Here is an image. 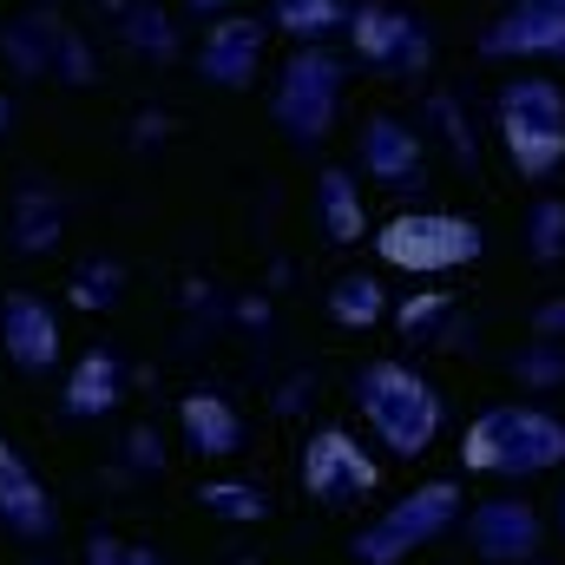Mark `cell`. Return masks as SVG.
<instances>
[{
	"instance_id": "obj_12",
	"label": "cell",
	"mask_w": 565,
	"mask_h": 565,
	"mask_svg": "<svg viewBox=\"0 0 565 565\" xmlns=\"http://www.w3.org/2000/svg\"><path fill=\"white\" fill-rule=\"evenodd\" d=\"M257 60H264V20H217L198 46V73L211 86H250Z\"/></svg>"
},
{
	"instance_id": "obj_22",
	"label": "cell",
	"mask_w": 565,
	"mask_h": 565,
	"mask_svg": "<svg viewBox=\"0 0 565 565\" xmlns=\"http://www.w3.org/2000/svg\"><path fill=\"white\" fill-rule=\"evenodd\" d=\"M119 270H113V264H99V270H93V277H86V270H79V277H73V302H79V309H106V302H113V296H119Z\"/></svg>"
},
{
	"instance_id": "obj_11",
	"label": "cell",
	"mask_w": 565,
	"mask_h": 565,
	"mask_svg": "<svg viewBox=\"0 0 565 565\" xmlns=\"http://www.w3.org/2000/svg\"><path fill=\"white\" fill-rule=\"evenodd\" d=\"M473 553L493 565H526L540 553V520L526 500H493L473 513Z\"/></svg>"
},
{
	"instance_id": "obj_19",
	"label": "cell",
	"mask_w": 565,
	"mask_h": 565,
	"mask_svg": "<svg viewBox=\"0 0 565 565\" xmlns=\"http://www.w3.org/2000/svg\"><path fill=\"white\" fill-rule=\"evenodd\" d=\"M342 20H349V0H277V26L296 40H322Z\"/></svg>"
},
{
	"instance_id": "obj_7",
	"label": "cell",
	"mask_w": 565,
	"mask_h": 565,
	"mask_svg": "<svg viewBox=\"0 0 565 565\" xmlns=\"http://www.w3.org/2000/svg\"><path fill=\"white\" fill-rule=\"evenodd\" d=\"M7 60L20 66V73H60V79H93V53L79 46V33L60 20V13H26V20H13L7 26Z\"/></svg>"
},
{
	"instance_id": "obj_6",
	"label": "cell",
	"mask_w": 565,
	"mask_h": 565,
	"mask_svg": "<svg viewBox=\"0 0 565 565\" xmlns=\"http://www.w3.org/2000/svg\"><path fill=\"white\" fill-rule=\"evenodd\" d=\"M335 93H342V60L322 53V46L296 53V60L282 66V86H277L282 132H289L296 145H316L322 132H329V119H335Z\"/></svg>"
},
{
	"instance_id": "obj_10",
	"label": "cell",
	"mask_w": 565,
	"mask_h": 565,
	"mask_svg": "<svg viewBox=\"0 0 565 565\" xmlns=\"http://www.w3.org/2000/svg\"><path fill=\"white\" fill-rule=\"evenodd\" d=\"M0 526L26 546L53 540V500H46L40 473L13 454V440H0Z\"/></svg>"
},
{
	"instance_id": "obj_16",
	"label": "cell",
	"mask_w": 565,
	"mask_h": 565,
	"mask_svg": "<svg viewBox=\"0 0 565 565\" xmlns=\"http://www.w3.org/2000/svg\"><path fill=\"white\" fill-rule=\"evenodd\" d=\"M362 171H369L375 184H415V171H422L415 132L395 126V119H369V126H362Z\"/></svg>"
},
{
	"instance_id": "obj_27",
	"label": "cell",
	"mask_w": 565,
	"mask_h": 565,
	"mask_svg": "<svg viewBox=\"0 0 565 565\" xmlns=\"http://www.w3.org/2000/svg\"><path fill=\"white\" fill-rule=\"evenodd\" d=\"M559 526H565V507H559Z\"/></svg>"
},
{
	"instance_id": "obj_24",
	"label": "cell",
	"mask_w": 565,
	"mask_h": 565,
	"mask_svg": "<svg viewBox=\"0 0 565 565\" xmlns=\"http://www.w3.org/2000/svg\"><path fill=\"white\" fill-rule=\"evenodd\" d=\"M86 565H158V559L139 553V546H126V540H106V533H99V540L86 546Z\"/></svg>"
},
{
	"instance_id": "obj_4",
	"label": "cell",
	"mask_w": 565,
	"mask_h": 565,
	"mask_svg": "<svg viewBox=\"0 0 565 565\" xmlns=\"http://www.w3.org/2000/svg\"><path fill=\"white\" fill-rule=\"evenodd\" d=\"M382 264L408 270V277H440L454 264H473L480 257V231L467 217H440V211H415V217H395L382 237H375Z\"/></svg>"
},
{
	"instance_id": "obj_3",
	"label": "cell",
	"mask_w": 565,
	"mask_h": 565,
	"mask_svg": "<svg viewBox=\"0 0 565 565\" xmlns=\"http://www.w3.org/2000/svg\"><path fill=\"white\" fill-rule=\"evenodd\" d=\"M500 139L526 178H546L565 158V93L553 79H513L500 93Z\"/></svg>"
},
{
	"instance_id": "obj_13",
	"label": "cell",
	"mask_w": 565,
	"mask_h": 565,
	"mask_svg": "<svg viewBox=\"0 0 565 565\" xmlns=\"http://www.w3.org/2000/svg\"><path fill=\"white\" fill-rule=\"evenodd\" d=\"M349 40H355V53H362L369 66H388V73L422 66V33H415V20L395 13V7H362V13L349 20Z\"/></svg>"
},
{
	"instance_id": "obj_17",
	"label": "cell",
	"mask_w": 565,
	"mask_h": 565,
	"mask_svg": "<svg viewBox=\"0 0 565 565\" xmlns=\"http://www.w3.org/2000/svg\"><path fill=\"white\" fill-rule=\"evenodd\" d=\"M184 434H191L198 454H237L244 447V422L231 415L224 395H191L184 402Z\"/></svg>"
},
{
	"instance_id": "obj_18",
	"label": "cell",
	"mask_w": 565,
	"mask_h": 565,
	"mask_svg": "<svg viewBox=\"0 0 565 565\" xmlns=\"http://www.w3.org/2000/svg\"><path fill=\"white\" fill-rule=\"evenodd\" d=\"M316 204H322V224H329V237H335V244H355V237H362V198H355L349 171H322Z\"/></svg>"
},
{
	"instance_id": "obj_20",
	"label": "cell",
	"mask_w": 565,
	"mask_h": 565,
	"mask_svg": "<svg viewBox=\"0 0 565 565\" xmlns=\"http://www.w3.org/2000/svg\"><path fill=\"white\" fill-rule=\"evenodd\" d=\"M329 309H335V322L369 329V322L382 316V282L375 277H342L335 282V296H329Z\"/></svg>"
},
{
	"instance_id": "obj_26",
	"label": "cell",
	"mask_w": 565,
	"mask_h": 565,
	"mask_svg": "<svg viewBox=\"0 0 565 565\" xmlns=\"http://www.w3.org/2000/svg\"><path fill=\"white\" fill-rule=\"evenodd\" d=\"M191 7H224V0H191Z\"/></svg>"
},
{
	"instance_id": "obj_21",
	"label": "cell",
	"mask_w": 565,
	"mask_h": 565,
	"mask_svg": "<svg viewBox=\"0 0 565 565\" xmlns=\"http://www.w3.org/2000/svg\"><path fill=\"white\" fill-rule=\"evenodd\" d=\"M145 40V53L151 60H164L171 53V26H164V13L158 7H132V46Z\"/></svg>"
},
{
	"instance_id": "obj_14",
	"label": "cell",
	"mask_w": 565,
	"mask_h": 565,
	"mask_svg": "<svg viewBox=\"0 0 565 565\" xmlns=\"http://www.w3.org/2000/svg\"><path fill=\"white\" fill-rule=\"evenodd\" d=\"M119 395H126V362H119L113 349H86V355L73 362V375H66L60 408H66L73 422H93V415L119 408Z\"/></svg>"
},
{
	"instance_id": "obj_23",
	"label": "cell",
	"mask_w": 565,
	"mask_h": 565,
	"mask_svg": "<svg viewBox=\"0 0 565 565\" xmlns=\"http://www.w3.org/2000/svg\"><path fill=\"white\" fill-rule=\"evenodd\" d=\"M204 507H211V513H244V520L264 513V500H257L250 487H204Z\"/></svg>"
},
{
	"instance_id": "obj_2",
	"label": "cell",
	"mask_w": 565,
	"mask_h": 565,
	"mask_svg": "<svg viewBox=\"0 0 565 565\" xmlns=\"http://www.w3.org/2000/svg\"><path fill=\"white\" fill-rule=\"evenodd\" d=\"M355 402H362L369 427H375L402 460L427 454V447H434V434H440V395L427 388L415 369H402V362H375V369H362Z\"/></svg>"
},
{
	"instance_id": "obj_25",
	"label": "cell",
	"mask_w": 565,
	"mask_h": 565,
	"mask_svg": "<svg viewBox=\"0 0 565 565\" xmlns=\"http://www.w3.org/2000/svg\"><path fill=\"white\" fill-rule=\"evenodd\" d=\"M7 126H13V106H7V93H0V139H7Z\"/></svg>"
},
{
	"instance_id": "obj_5",
	"label": "cell",
	"mask_w": 565,
	"mask_h": 565,
	"mask_svg": "<svg viewBox=\"0 0 565 565\" xmlns=\"http://www.w3.org/2000/svg\"><path fill=\"white\" fill-rule=\"evenodd\" d=\"M460 513V493L447 487V480H434L422 493H408L402 507H388L362 540H355V559L362 565H395L408 559V553H422L427 540H440V526Z\"/></svg>"
},
{
	"instance_id": "obj_9",
	"label": "cell",
	"mask_w": 565,
	"mask_h": 565,
	"mask_svg": "<svg viewBox=\"0 0 565 565\" xmlns=\"http://www.w3.org/2000/svg\"><path fill=\"white\" fill-rule=\"evenodd\" d=\"M302 487H309L322 507H349V500L375 493V460H369L349 434L322 427V434L302 447Z\"/></svg>"
},
{
	"instance_id": "obj_8",
	"label": "cell",
	"mask_w": 565,
	"mask_h": 565,
	"mask_svg": "<svg viewBox=\"0 0 565 565\" xmlns=\"http://www.w3.org/2000/svg\"><path fill=\"white\" fill-rule=\"evenodd\" d=\"M0 349L20 375H46L60 362V316L46 296L33 289H7L0 296Z\"/></svg>"
},
{
	"instance_id": "obj_15",
	"label": "cell",
	"mask_w": 565,
	"mask_h": 565,
	"mask_svg": "<svg viewBox=\"0 0 565 565\" xmlns=\"http://www.w3.org/2000/svg\"><path fill=\"white\" fill-rule=\"evenodd\" d=\"M487 53H565V0H520L487 33Z\"/></svg>"
},
{
	"instance_id": "obj_1",
	"label": "cell",
	"mask_w": 565,
	"mask_h": 565,
	"mask_svg": "<svg viewBox=\"0 0 565 565\" xmlns=\"http://www.w3.org/2000/svg\"><path fill=\"white\" fill-rule=\"evenodd\" d=\"M460 460L473 473H546L565 460V427L540 408H487L467 427Z\"/></svg>"
}]
</instances>
